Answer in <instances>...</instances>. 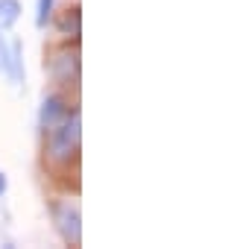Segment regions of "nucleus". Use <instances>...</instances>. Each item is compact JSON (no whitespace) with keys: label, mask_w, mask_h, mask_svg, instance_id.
<instances>
[{"label":"nucleus","mask_w":240,"mask_h":249,"mask_svg":"<svg viewBox=\"0 0 240 249\" xmlns=\"http://www.w3.org/2000/svg\"><path fill=\"white\" fill-rule=\"evenodd\" d=\"M79 135H82L79 132V111H73L50 129V156L59 161H68L79 150Z\"/></svg>","instance_id":"1"},{"label":"nucleus","mask_w":240,"mask_h":249,"mask_svg":"<svg viewBox=\"0 0 240 249\" xmlns=\"http://www.w3.org/2000/svg\"><path fill=\"white\" fill-rule=\"evenodd\" d=\"M53 220H56V229L62 231V237L68 243H79L82 240V220H79V208L70 205V202H56L53 205Z\"/></svg>","instance_id":"2"},{"label":"nucleus","mask_w":240,"mask_h":249,"mask_svg":"<svg viewBox=\"0 0 240 249\" xmlns=\"http://www.w3.org/2000/svg\"><path fill=\"white\" fill-rule=\"evenodd\" d=\"M50 73H53L56 82H62V85L76 82V79H79V53H76V50L70 53V47L59 50L56 59H50Z\"/></svg>","instance_id":"3"},{"label":"nucleus","mask_w":240,"mask_h":249,"mask_svg":"<svg viewBox=\"0 0 240 249\" xmlns=\"http://www.w3.org/2000/svg\"><path fill=\"white\" fill-rule=\"evenodd\" d=\"M68 114H70V108L65 106V100H62V97H47V100L41 103V114H38V120H41V126L50 132L56 123H62Z\"/></svg>","instance_id":"4"},{"label":"nucleus","mask_w":240,"mask_h":249,"mask_svg":"<svg viewBox=\"0 0 240 249\" xmlns=\"http://www.w3.org/2000/svg\"><path fill=\"white\" fill-rule=\"evenodd\" d=\"M21 18V3L18 0H0V33L9 30L12 24H18Z\"/></svg>","instance_id":"5"},{"label":"nucleus","mask_w":240,"mask_h":249,"mask_svg":"<svg viewBox=\"0 0 240 249\" xmlns=\"http://www.w3.org/2000/svg\"><path fill=\"white\" fill-rule=\"evenodd\" d=\"M53 6H56V0H38V15H35L38 27H47V21L53 18Z\"/></svg>","instance_id":"6"},{"label":"nucleus","mask_w":240,"mask_h":249,"mask_svg":"<svg viewBox=\"0 0 240 249\" xmlns=\"http://www.w3.org/2000/svg\"><path fill=\"white\" fill-rule=\"evenodd\" d=\"M70 27H73V33L79 36V9H73V15L68 12V15L62 18V33H65V36H70Z\"/></svg>","instance_id":"7"},{"label":"nucleus","mask_w":240,"mask_h":249,"mask_svg":"<svg viewBox=\"0 0 240 249\" xmlns=\"http://www.w3.org/2000/svg\"><path fill=\"white\" fill-rule=\"evenodd\" d=\"M6 185H9L6 182V173H0V194H6Z\"/></svg>","instance_id":"8"}]
</instances>
